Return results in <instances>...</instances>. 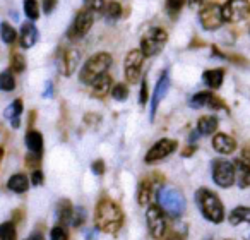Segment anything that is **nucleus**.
<instances>
[{
    "instance_id": "f257e3e1",
    "label": "nucleus",
    "mask_w": 250,
    "mask_h": 240,
    "mask_svg": "<svg viewBox=\"0 0 250 240\" xmlns=\"http://www.w3.org/2000/svg\"><path fill=\"white\" fill-rule=\"evenodd\" d=\"M94 225L100 232L115 235L124 225V213L111 199H101L94 209Z\"/></svg>"
},
{
    "instance_id": "f03ea898",
    "label": "nucleus",
    "mask_w": 250,
    "mask_h": 240,
    "mask_svg": "<svg viewBox=\"0 0 250 240\" xmlns=\"http://www.w3.org/2000/svg\"><path fill=\"white\" fill-rule=\"evenodd\" d=\"M195 202L201 209L202 216L211 223H221L225 219V206L221 199L209 189H199L195 192Z\"/></svg>"
},
{
    "instance_id": "7ed1b4c3",
    "label": "nucleus",
    "mask_w": 250,
    "mask_h": 240,
    "mask_svg": "<svg viewBox=\"0 0 250 240\" xmlns=\"http://www.w3.org/2000/svg\"><path fill=\"white\" fill-rule=\"evenodd\" d=\"M111 59L110 53L106 52H100V53H94L93 57L87 59V62L83 65L79 74V79L83 84H93L98 77H101L103 74H106V70L111 67Z\"/></svg>"
},
{
    "instance_id": "20e7f679",
    "label": "nucleus",
    "mask_w": 250,
    "mask_h": 240,
    "mask_svg": "<svg viewBox=\"0 0 250 240\" xmlns=\"http://www.w3.org/2000/svg\"><path fill=\"white\" fill-rule=\"evenodd\" d=\"M158 202H160V208L163 209V213L173 216V218L180 216L185 209L184 196L173 187H161L158 191Z\"/></svg>"
},
{
    "instance_id": "39448f33",
    "label": "nucleus",
    "mask_w": 250,
    "mask_h": 240,
    "mask_svg": "<svg viewBox=\"0 0 250 240\" xmlns=\"http://www.w3.org/2000/svg\"><path fill=\"white\" fill-rule=\"evenodd\" d=\"M168 42V35L163 28H153L141 38V53L144 57H154L161 53Z\"/></svg>"
},
{
    "instance_id": "423d86ee",
    "label": "nucleus",
    "mask_w": 250,
    "mask_h": 240,
    "mask_svg": "<svg viewBox=\"0 0 250 240\" xmlns=\"http://www.w3.org/2000/svg\"><path fill=\"white\" fill-rule=\"evenodd\" d=\"M211 172H212V180L219 187L228 189L235 184V167L229 161L218 158V160L212 161Z\"/></svg>"
},
{
    "instance_id": "0eeeda50",
    "label": "nucleus",
    "mask_w": 250,
    "mask_h": 240,
    "mask_svg": "<svg viewBox=\"0 0 250 240\" xmlns=\"http://www.w3.org/2000/svg\"><path fill=\"white\" fill-rule=\"evenodd\" d=\"M223 19L225 22H242L250 16V2L249 0H228L221 5Z\"/></svg>"
},
{
    "instance_id": "6e6552de",
    "label": "nucleus",
    "mask_w": 250,
    "mask_h": 240,
    "mask_svg": "<svg viewBox=\"0 0 250 240\" xmlns=\"http://www.w3.org/2000/svg\"><path fill=\"white\" fill-rule=\"evenodd\" d=\"M146 223L153 239H163L167 233V216L160 206L153 204L146 211Z\"/></svg>"
},
{
    "instance_id": "1a4fd4ad",
    "label": "nucleus",
    "mask_w": 250,
    "mask_h": 240,
    "mask_svg": "<svg viewBox=\"0 0 250 240\" xmlns=\"http://www.w3.org/2000/svg\"><path fill=\"white\" fill-rule=\"evenodd\" d=\"M199 19H201V24L206 31H216L223 26L225 19H223L221 5L218 4H206L199 11Z\"/></svg>"
},
{
    "instance_id": "9d476101",
    "label": "nucleus",
    "mask_w": 250,
    "mask_h": 240,
    "mask_svg": "<svg viewBox=\"0 0 250 240\" xmlns=\"http://www.w3.org/2000/svg\"><path fill=\"white\" fill-rule=\"evenodd\" d=\"M146 57L141 53L139 48L130 50L125 57V64H124V72H125V79L129 81L130 84H136L141 81V69H143V64Z\"/></svg>"
},
{
    "instance_id": "9b49d317",
    "label": "nucleus",
    "mask_w": 250,
    "mask_h": 240,
    "mask_svg": "<svg viewBox=\"0 0 250 240\" xmlns=\"http://www.w3.org/2000/svg\"><path fill=\"white\" fill-rule=\"evenodd\" d=\"M94 22V14L89 12L87 9H81L79 12L76 14L72 21V26L69 28V38L70 40H81L84 35H87V31L91 29Z\"/></svg>"
},
{
    "instance_id": "f8f14e48",
    "label": "nucleus",
    "mask_w": 250,
    "mask_h": 240,
    "mask_svg": "<svg viewBox=\"0 0 250 240\" xmlns=\"http://www.w3.org/2000/svg\"><path fill=\"white\" fill-rule=\"evenodd\" d=\"M177 146H178V143L175 139H167V137H165V139H160L158 143H154L153 146L149 148L144 161H146L147 165H153V163H156V161L165 160V158L170 156L171 153H175Z\"/></svg>"
},
{
    "instance_id": "ddd939ff",
    "label": "nucleus",
    "mask_w": 250,
    "mask_h": 240,
    "mask_svg": "<svg viewBox=\"0 0 250 240\" xmlns=\"http://www.w3.org/2000/svg\"><path fill=\"white\" fill-rule=\"evenodd\" d=\"M168 89H170V77H168V72L165 70L163 74L160 76L156 83V87H154V94H153V103H151V120L156 115V110L160 107V103L163 101V98L167 96Z\"/></svg>"
},
{
    "instance_id": "4468645a",
    "label": "nucleus",
    "mask_w": 250,
    "mask_h": 240,
    "mask_svg": "<svg viewBox=\"0 0 250 240\" xmlns=\"http://www.w3.org/2000/svg\"><path fill=\"white\" fill-rule=\"evenodd\" d=\"M40 38V33L38 29H36V26L33 24L31 21L29 22H24V24L21 26V33H19V43H21L22 48H33V46L36 45V42H38Z\"/></svg>"
},
{
    "instance_id": "2eb2a0df",
    "label": "nucleus",
    "mask_w": 250,
    "mask_h": 240,
    "mask_svg": "<svg viewBox=\"0 0 250 240\" xmlns=\"http://www.w3.org/2000/svg\"><path fill=\"white\" fill-rule=\"evenodd\" d=\"M212 148L219 154H231L236 150V141L231 136H228V134H214Z\"/></svg>"
},
{
    "instance_id": "dca6fc26",
    "label": "nucleus",
    "mask_w": 250,
    "mask_h": 240,
    "mask_svg": "<svg viewBox=\"0 0 250 240\" xmlns=\"http://www.w3.org/2000/svg\"><path fill=\"white\" fill-rule=\"evenodd\" d=\"M81 60V53L77 52L76 48H69L63 52V57H62V72L63 76H72L74 70H76L77 64Z\"/></svg>"
},
{
    "instance_id": "f3484780",
    "label": "nucleus",
    "mask_w": 250,
    "mask_h": 240,
    "mask_svg": "<svg viewBox=\"0 0 250 240\" xmlns=\"http://www.w3.org/2000/svg\"><path fill=\"white\" fill-rule=\"evenodd\" d=\"M233 167H235V182L238 184V187L240 189L250 187V165L238 158Z\"/></svg>"
},
{
    "instance_id": "a211bd4d",
    "label": "nucleus",
    "mask_w": 250,
    "mask_h": 240,
    "mask_svg": "<svg viewBox=\"0 0 250 240\" xmlns=\"http://www.w3.org/2000/svg\"><path fill=\"white\" fill-rule=\"evenodd\" d=\"M91 87H93V89H91V94H93L94 98H104L108 93H111V87H113L111 77L108 76V74H103V76L98 77V79L91 84Z\"/></svg>"
},
{
    "instance_id": "6ab92c4d",
    "label": "nucleus",
    "mask_w": 250,
    "mask_h": 240,
    "mask_svg": "<svg viewBox=\"0 0 250 240\" xmlns=\"http://www.w3.org/2000/svg\"><path fill=\"white\" fill-rule=\"evenodd\" d=\"M202 81H204V84L209 89H218V87H221L223 81H225V70L223 69L206 70V72L202 74Z\"/></svg>"
},
{
    "instance_id": "aec40b11",
    "label": "nucleus",
    "mask_w": 250,
    "mask_h": 240,
    "mask_svg": "<svg viewBox=\"0 0 250 240\" xmlns=\"http://www.w3.org/2000/svg\"><path fill=\"white\" fill-rule=\"evenodd\" d=\"M218 118L212 117V115H208V117H201L197 122V132L201 136H211L218 131Z\"/></svg>"
},
{
    "instance_id": "412c9836",
    "label": "nucleus",
    "mask_w": 250,
    "mask_h": 240,
    "mask_svg": "<svg viewBox=\"0 0 250 240\" xmlns=\"http://www.w3.org/2000/svg\"><path fill=\"white\" fill-rule=\"evenodd\" d=\"M26 146H28L29 153L33 154H38L42 156V151H43V136L38 132V131H29L26 134Z\"/></svg>"
},
{
    "instance_id": "4be33fe9",
    "label": "nucleus",
    "mask_w": 250,
    "mask_h": 240,
    "mask_svg": "<svg viewBox=\"0 0 250 240\" xmlns=\"http://www.w3.org/2000/svg\"><path fill=\"white\" fill-rule=\"evenodd\" d=\"M7 187L16 194H22V192H26L29 189V178L24 174H16L9 178Z\"/></svg>"
},
{
    "instance_id": "5701e85b",
    "label": "nucleus",
    "mask_w": 250,
    "mask_h": 240,
    "mask_svg": "<svg viewBox=\"0 0 250 240\" xmlns=\"http://www.w3.org/2000/svg\"><path fill=\"white\" fill-rule=\"evenodd\" d=\"M228 221L231 223L233 226H238L242 223H250V208L247 206H238L235 208L228 216Z\"/></svg>"
},
{
    "instance_id": "b1692460",
    "label": "nucleus",
    "mask_w": 250,
    "mask_h": 240,
    "mask_svg": "<svg viewBox=\"0 0 250 240\" xmlns=\"http://www.w3.org/2000/svg\"><path fill=\"white\" fill-rule=\"evenodd\" d=\"M21 113H22V101L14 100L11 103V107L7 108V111H5V115H7V118L11 120V126L14 127V129H18L19 124H21Z\"/></svg>"
},
{
    "instance_id": "393cba45",
    "label": "nucleus",
    "mask_w": 250,
    "mask_h": 240,
    "mask_svg": "<svg viewBox=\"0 0 250 240\" xmlns=\"http://www.w3.org/2000/svg\"><path fill=\"white\" fill-rule=\"evenodd\" d=\"M72 211H74V206L70 204V201L67 199H62L57 206V216L60 219V225H67L70 223V218H72Z\"/></svg>"
},
{
    "instance_id": "a878e982",
    "label": "nucleus",
    "mask_w": 250,
    "mask_h": 240,
    "mask_svg": "<svg viewBox=\"0 0 250 240\" xmlns=\"http://www.w3.org/2000/svg\"><path fill=\"white\" fill-rule=\"evenodd\" d=\"M153 197V187H151L149 182H141L139 189H137V202L141 206H147Z\"/></svg>"
},
{
    "instance_id": "bb28decb",
    "label": "nucleus",
    "mask_w": 250,
    "mask_h": 240,
    "mask_svg": "<svg viewBox=\"0 0 250 240\" xmlns=\"http://www.w3.org/2000/svg\"><path fill=\"white\" fill-rule=\"evenodd\" d=\"M103 16L108 19V21H118L122 18V5L118 2H108L104 5Z\"/></svg>"
},
{
    "instance_id": "cd10ccee",
    "label": "nucleus",
    "mask_w": 250,
    "mask_h": 240,
    "mask_svg": "<svg viewBox=\"0 0 250 240\" xmlns=\"http://www.w3.org/2000/svg\"><path fill=\"white\" fill-rule=\"evenodd\" d=\"M0 38H2L4 43H7V45H12L18 40V33H16V29L9 22H2L0 24Z\"/></svg>"
},
{
    "instance_id": "c85d7f7f",
    "label": "nucleus",
    "mask_w": 250,
    "mask_h": 240,
    "mask_svg": "<svg viewBox=\"0 0 250 240\" xmlns=\"http://www.w3.org/2000/svg\"><path fill=\"white\" fill-rule=\"evenodd\" d=\"M212 94L211 91H201V93L194 94L190 98V107L192 108H202V107H208L209 101H211Z\"/></svg>"
},
{
    "instance_id": "c756f323",
    "label": "nucleus",
    "mask_w": 250,
    "mask_h": 240,
    "mask_svg": "<svg viewBox=\"0 0 250 240\" xmlns=\"http://www.w3.org/2000/svg\"><path fill=\"white\" fill-rule=\"evenodd\" d=\"M0 240H18V232H16L14 223L5 221L0 225Z\"/></svg>"
},
{
    "instance_id": "7c9ffc66",
    "label": "nucleus",
    "mask_w": 250,
    "mask_h": 240,
    "mask_svg": "<svg viewBox=\"0 0 250 240\" xmlns=\"http://www.w3.org/2000/svg\"><path fill=\"white\" fill-rule=\"evenodd\" d=\"M24 14L31 22L40 18V5L36 0H24Z\"/></svg>"
},
{
    "instance_id": "2f4dec72",
    "label": "nucleus",
    "mask_w": 250,
    "mask_h": 240,
    "mask_svg": "<svg viewBox=\"0 0 250 240\" xmlns=\"http://www.w3.org/2000/svg\"><path fill=\"white\" fill-rule=\"evenodd\" d=\"M16 87V81H14V76H12L11 70H4V72L0 74V89L9 93Z\"/></svg>"
},
{
    "instance_id": "473e14b6",
    "label": "nucleus",
    "mask_w": 250,
    "mask_h": 240,
    "mask_svg": "<svg viewBox=\"0 0 250 240\" xmlns=\"http://www.w3.org/2000/svg\"><path fill=\"white\" fill-rule=\"evenodd\" d=\"M104 5H106L104 0H84V9H87L93 14H103Z\"/></svg>"
},
{
    "instance_id": "72a5a7b5",
    "label": "nucleus",
    "mask_w": 250,
    "mask_h": 240,
    "mask_svg": "<svg viewBox=\"0 0 250 240\" xmlns=\"http://www.w3.org/2000/svg\"><path fill=\"white\" fill-rule=\"evenodd\" d=\"M111 96H113L117 101H124V100H127V96H129V89H127L125 84L118 83L111 87Z\"/></svg>"
},
{
    "instance_id": "f704fd0d",
    "label": "nucleus",
    "mask_w": 250,
    "mask_h": 240,
    "mask_svg": "<svg viewBox=\"0 0 250 240\" xmlns=\"http://www.w3.org/2000/svg\"><path fill=\"white\" fill-rule=\"evenodd\" d=\"M11 67H12V72H18L21 74L22 70L26 69V60L21 53H14L11 59Z\"/></svg>"
},
{
    "instance_id": "c9c22d12",
    "label": "nucleus",
    "mask_w": 250,
    "mask_h": 240,
    "mask_svg": "<svg viewBox=\"0 0 250 240\" xmlns=\"http://www.w3.org/2000/svg\"><path fill=\"white\" fill-rule=\"evenodd\" d=\"M84 219H86V211H84V208H81V206L74 208L72 218H70V225H72V226H81L84 223Z\"/></svg>"
},
{
    "instance_id": "e433bc0d",
    "label": "nucleus",
    "mask_w": 250,
    "mask_h": 240,
    "mask_svg": "<svg viewBox=\"0 0 250 240\" xmlns=\"http://www.w3.org/2000/svg\"><path fill=\"white\" fill-rule=\"evenodd\" d=\"M50 240H69V233L63 228V225H57L50 232Z\"/></svg>"
},
{
    "instance_id": "4c0bfd02",
    "label": "nucleus",
    "mask_w": 250,
    "mask_h": 240,
    "mask_svg": "<svg viewBox=\"0 0 250 240\" xmlns=\"http://www.w3.org/2000/svg\"><path fill=\"white\" fill-rule=\"evenodd\" d=\"M184 5H185V0H167V11H168V14L177 16L178 12L184 9Z\"/></svg>"
},
{
    "instance_id": "58836bf2",
    "label": "nucleus",
    "mask_w": 250,
    "mask_h": 240,
    "mask_svg": "<svg viewBox=\"0 0 250 240\" xmlns=\"http://www.w3.org/2000/svg\"><path fill=\"white\" fill-rule=\"evenodd\" d=\"M31 184H33V185H36V187L43 184V172H42V170H38V168H36V170H33Z\"/></svg>"
},
{
    "instance_id": "ea45409f",
    "label": "nucleus",
    "mask_w": 250,
    "mask_h": 240,
    "mask_svg": "<svg viewBox=\"0 0 250 240\" xmlns=\"http://www.w3.org/2000/svg\"><path fill=\"white\" fill-rule=\"evenodd\" d=\"M91 170H93L94 175H103L104 172V163L101 160H96L93 161V165H91Z\"/></svg>"
},
{
    "instance_id": "a19ab883",
    "label": "nucleus",
    "mask_w": 250,
    "mask_h": 240,
    "mask_svg": "<svg viewBox=\"0 0 250 240\" xmlns=\"http://www.w3.org/2000/svg\"><path fill=\"white\" fill-rule=\"evenodd\" d=\"M147 103V83L143 81V86H141V93H139V105H146Z\"/></svg>"
},
{
    "instance_id": "79ce46f5",
    "label": "nucleus",
    "mask_w": 250,
    "mask_h": 240,
    "mask_svg": "<svg viewBox=\"0 0 250 240\" xmlns=\"http://www.w3.org/2000/svg\"><path fill=\"white\" fill-rule=\"evenodd\" d=\"M55 7H57V0H43V11H45V14H52Z\"/></svg>"
},
{
    "instance_id": "37998d69",
    "label": "nucleus",
    "mask_w": 250,
    "mask_h": 240,
    "mask_svg": "<svg viewBox=\"0 0 250 240\" xmlns=\"http://www.w3.org/2000/svg\"><path fill=\"white\" fill-rule=\"evenodd\" d=\"M208 107H211V108H216V110H221V108H225V103H223L219 98H216V96H212L211 98V101H209V105Z\"/></svg>"
},
{
    "instance_id": "c03bdc74",
    "label": "nucleus",
    "mask_w": 250,
    "mask_h": 240,
    "mask_svg": "<svg viewBox=\"0 0 250 240\" xmlns=\"http://www.w3.org/2000/svg\"><path fill=\"white\" fill-rule=\"evenodd\" d=\"M206 2H208V0H188V5H190V7H195V9H201L202 5H206Z\"/></svg>"
},
{
    "instance_id": "a18cd8bd",
    "label": "nucleus",
    "mask_w": 250,
    "mask_h": 240,
    "mask_svg": "<svg viewBox=\"0 0 250 240\" xmlns=\"http://www.w3.org/2000/svg\"><path fill=\"white\" fill-rule=\"evenodd\" d=\"M195 150H197V146H195V144H190V146H188L187 150H185L184 153H182V156H190V154L194 153Z\"/></svg>"
},
{
    "instance_id": "49530a36",
    "label": "nucleus",
    "mask_w": 250,
    "mask_h": 240,
    "mask_svg": "<svg viewBox=\"0 0 250 240\" xmlns=\"http://www.w3.org/2000/svg\"><path fill=\"white\" fill-rule=\"evenodd\" d=\"M26 240H43V235L42 233H33V235H29Z\"/></svg>"
},
{
    "instance_id": "de8ad7c7",
    "label": "nucleus",
    "mask_w": 250,
    "mask_h": 240,
    "mask_svg": "<svg viewBox=\"0 0 250 240\" xmlns=\"http://www.w3.org/2000/svg\"><path fill=\"white\" fill-rule=\"evenodd\" d=\"M46 89L48 91H45V96H52V83L46 84Z\"/></svg>"
},
{
    "instance_id": "09e8293b",
    "label": "nucleus",
    "mask_w": 250,
    "mask_h": 240,
    "mask_svg": "<svg viewBox=\"0 0 250 240\" xmlns=\"http://www.w3.org/2000/svg\"><path fill=\"white\" fill-rule=\"evenodd\" d=\"M226 240H229V239H226Z\"/></svg>"
}]
</instances>
